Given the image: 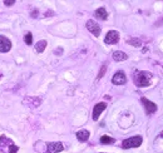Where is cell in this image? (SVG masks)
I'll return each instance as SVG.
<instances>
[{"label": "cell", "mask_w": 163, "mask_h": 153, "mask_svg": "<svg viewBox=\"0 0 163 153\" xmlns=\"http://www.w3.org/2000/svg\"><path fill=\"white\" fill-rule=\"evenodd\" d=\"M143 142V138L141 136H135V137H131V138H127L123 141L122 143V147L128 150V148H137L142 144Z\"/></svg>", "instance_id": "cell-3"}, {"label": "cell", "mask_w": 163, "mask_h": 153, "mask_svg": "<svg viewBox=\"0 0 163 153\" xmlns=\"http://www.w3.org/2000/svg\"><path fill=\"white\" fill-rule=\"evenodd\" d=\"M113 59H114L116 62H124V60L128 59V55L124 52L117 50V52L113 53Z\"/></svg>", "instance_id": "cell-11"}, {"label": "cell", "mask_w": 163, "mask_h": 153, "mask_svg": "<svg viewBox=\"0 0 163 153\" xmlns=\"http://www.w3.org/2000/svg\"><path fill=\"white\" fill-rule=\"evenodd\" d=\"M45 48H47V41L45 40H39L35 44V50L38 53H43L45 50Z\"/></svg>", "instance_id": "cell-14"}, {"label": "cell", "mask_w": 163, "mask_h": 153, "mask_svg": "<svg viewBox=\"0 0 163 153\" xmlns=\"http://www.w3.org/2000/svg\"><path fill=\"white\" fill-rule=\"evenodd\" d=\"M24 41L28 45H32L33 43V35H32V33H26L25 35H24Z\"/></svg>", "instance_id": "cell-16"}, {"label": "cell", "mask_w": 163, "mask_h": 153, "mask_svg": "<svg viewBox=\"0 0 163 153\" xmlns=\"http://www.w3.org/2000/svg\"><path fill=\"white\" fill-rule=\"evenodd\" d=\"M87 29H88L89 32L93 34V35L99 37V34H100V26L98 25L94 20H88V21H87Z\"/></svg>", "instance_id": "cell-6"}, {"label": "cell", "mask_w": 163, "mask_h": 153, "mask_svg": "<svg viewBox=\"0 0 163 153\" xmlns=\"http://www.w3.org/2000/svg\"><path fill=\"white\" fill-rule=\"evenodd\" d=\"M4 4L8 5V6H11L13 4H15V1H14V0H4Z\"/></svg>", "instance_id": "cell-19"}, {"label": "cell", "mask_w": 163, "mask_h": 153, "mask_svg": "<svg viewBox=\"0 0 163 153\" xmlns=\"http://www.w3.org/2000/svg\"><path fill=\"white\" fill-rule=\"evenodd\" d=\"M77 138L79 142H87L89 138V132L85 131V129H82V131H79L77 133Z\"/></svg>", "instance_id": "cell-12"}, {"label": "cell", "mask_w": 163, "mask_h": 153, "mask_svg": "<svg viewBox=\"0 0 163 153\" xmlns=\"http://www.w3.org/2000/svg\"><path fill=\"white\" fill-rule=\"evenodd\" d=\"M105 108H107V103H104V102L98 103V104L94 105V108H93V119L98 121V118H99L102 112H103Z\"/></svg>", "instance_id": "cell-8"}, {"label": "cell", "mask_w": 163, "mask_h": 153, "mask_svg": "<svg viewBox=\"0 0 163 153\" xmlns=\"http://www.w3.org/2000/svg\"><path fill=\"white\" fill-rule=\"evenodd\" d=\"M161 137H163V132H162V133H161Z\"/></svg>", "instance_id": "cell-22"}, {"label": "cell", "mask_w": 163, "mask_h": 153, "mask_svg": "<svg viewBox=\"0 0 163 153\" xmlns=\"http://www.w3.org/2000/svg\"><path fill=\"white\" fill-rule=\"evenodd\" d=\"M18 150H19V147L11 139H9L5 136L0 137V152H3V153H17Z\"/></svg>", "instance_id": "cell-1"}, {"label": "cell", "mask_w": 163, "mask_h": 153, "mask_svg": "<svg viewBox=\"0 0 163 153\" xmlns=\"http://www.w3.org/2000/svg\"><path fill=\"white\" fill-rule=\"evenodd\" d=\"M100 143L112 144V143H114V138H112V137H109V136H102L100 137Z\"/></svg>", "instance_id": "cell-15"}, {"label": "cell", "mask_w": 163, "mask_h": 153, "mask_svg": "<svg viewBox=\"0 0 163 153\" xmlns=\"http://www.w3.org/2000/svg\"><path fill=\"white\" fill-rule=\"evenodd\" d=\"M126 82H127V76L122 70L117 72L112 78V83L116 84V85H123V84H126Z\"/></svg>", "instance_id": "cell-5"}, {"label": "cell", "mask_w": 163, "mask_h": 153, "mask_svg": "<svg viewBox=\"0 0 163 153\" xmlns=\"http://www.w3.org/2000/svg\"><path fill=\"white\" fill-rule=\"evenodd\" d=\"M63 150H64V146L60 142H52L48 144V153H59Z\"/></svg>", "instance_id": "cell-10"}, {"label": "cell", "mask_w": 163, "mask_h": 153, "mask_svg": "<svg viewBox=\"0 0 163 153\" xmlns=\"http://www.w3.org/2000/svg\"><path fill=\"white\" fill-rule=\"evenodd\" d=\"M63 53V49L62 48H58V49H55L54 50V54H56V55H60Z\"/></svg>", "instance_id": "cell-20"}, {"label": "cell", "mask_w": 163, "mask_h": 153, "mask_svg": "<svg viewBox=\"0 0 163 153\" xmlns=\"http://www.w3.org/2000/svg\"><path fill=\"white\" fill-rule=\"evenodd\" d=\"M128 44L133 45V47H141V45H142V43H141V40H139V39H131V40H128Z\"/></svg>", "instance_id": "cell-17"}, {"label": "cell", "mask_w": 163, "mask_h": 153, "mask_svg": "<svg viewBox=\"0 0 163 153\" xmlns=\"http://www.w3.org/2000/svg\"><path fill=\"white\" fill-rule=\"evenodd\" d=\"M94 15H96V18L100 19V20H105V19L108 18L107 10H105L104 8H99V9H97V10H96V13H94Z\"/></svg>", "instance_id": "cell-13"}, {"label": "cell", "mask_w": 163, "mask_h": 153, "mask_svg": "<svg viewBox=\"0 0 163 153\" xmlns=\"http://www.w3.org/2000/svg\"><path fill=\"white\" fill-rule=\"evenodd\" d=\"M142 103H143V105H144V108H146V112L148 114H152V113H154L157 110V105L154 104L153 102H151L149 99L142 98Z\"/></svg>", "instance_id": "cell-9"}, {"label": "cell", "mask_w": 163, "mask_h": 153, "mask_svg": "<svg viewBox=\"0 0 163 153\" xmlns=\"http://www.w3.org/2000/svg\"><path fill=\"white\" fill-rule=\"evenodd\" d=\"M105 70H107V63H104L103 65H102V69L99 70V73H98V79H100L102 76L104 75V73H105Z\"/></svg>", "instance_id": "cell-18"}, {"label": "cell", "mask_w": 163, "mask_h": 153, "mask_svg": "<svg viewBox=\"0 0 163 153\" xmlns=\"http://www.w3.org/2000/svg\"><path fill=\"white\" fill-rule=\"evenodd\" d=\"M118 40H119V33L116 32V30H109L104 38L105 44H116L118 43Z\"/></svg>", "instance_id": "cell-4"}, {"label": "cell", "mask_w": 163, "mask_h": 153, "mask_svg": "<svg viewBox=\"0 0 163 153\" xmlns=\"http://www.w3.org/2000/svg\"><path fill=\"white\" fill-rule=\"evenodd\" d=\"M11 49V41L6 37L0 35V53H6Z\"/></svg>", "instance_id": "cell-7"}, {"label": "cell", "mask_w": 163, "mask_h": 153, "mask_svg": "<svg viewBox=\"0 0 163 153\" xmlns=\"http://www.w3.org/2000/svg\"><path fill=\"white\" fill-rule=\"evenodd\" d=\"M36 14H38V10H34L33 13H32V17H33V18H36V17H38Z\"/></svg>", "instance_id": "cell-21"}, {"label": "cell", "mask_w": 163, "mask_h": 153, "mask_svg": "<svg viewBox=\"0 0 163 153\" xmlns=\"http://www.w3.org/2000/svg\"><path fill=\"white\" fill-rule=\"evenodd\" d=\"M151 79H152V74L149 72H139V73L134 76V82L138 87H147L149 85Z\"/></svg>", "instance_id": "cell-2"}]
</instances>
